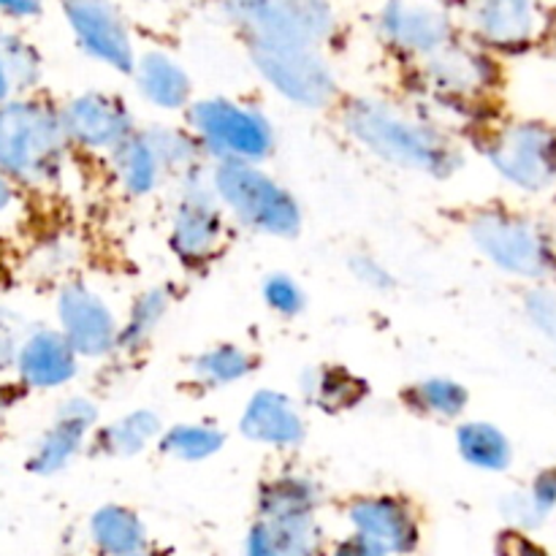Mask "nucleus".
Here are the masks:
<instances>
[{"label":"nucleus","instance_id":"obj_1","mask_svg":"<svg viewBox=\"0 0 556 556\" xmlns=\"http://www.w3.org/2000/svg\"><path fill=\"white\" fill-rule=\"evenodd\" d=\"M337 119L353 144L402 172L451 179L465 168L459 136L427 112L383 96H348L337 106Z\"/></svg>","mask_w":556,"mask_h":556},{"label":"nucleus","instance_id":"obj_2","mask_svg":"<svg viewBox=\"0 0 556 556\" xmlns=\"http://www.w3.org/2000/svg\"><path fill=\"white\" fill-rule=\"evenodd\" d=\"M71 150L58 103L30 92L0 106V172L20 190L54 188Z\"/></svg>","mask_w":556,"mask_h":556},{"label":"nucleus","instance_id":"obj_3","mask_svg":"<svg viewBox=\"0 0 556 556\" xmlns=\"http://www.w3.org/2000/svg\"><path fill=\"white\" fill-rule=\"evenodd\" d=\"M418 92L434 109L467 119V128L481 130L500 119L492 103L503 90L500 58L472 41L456 38L443 52L413 65Z\"/></svg>","mask_w":556,"mask_h":556},{"label":"nucleus","instance_id":"obj_4","mask_svg":"<svg viewBox=\"0 0 556 556\" xmlns=\"http://www.w3.org/2000/svg\"><path fill=\"white\" fill-rule=\"evenodd\" d=\"M465 231L503 275L527 286H556V239L541 217L508 204H486L467 215Z\"/></svg>","mask_w":556,"mask_h":556},{"label":"nucleus","instance_id":"obj_5","mask_svg":"<svg viewBox=\"0 0 556 556\" xmlns=\"http://www.w3.org/2000/svg\"><path fill=\"white\" fill-rule=\"evenodd\" d=\"M210 182L228 220L271 239H296L304 210L296 195L261 163H210Z\"/></svg>","mask_w":556,"mask_h":556},{"label":"nucleus","instance_id":"obj_6","mask_svg":"<svg viewBox=\"0 0 556 556\" xmlns=\"http://www.w3.org/2000/svg\"><path fill=\"white\" fill-rule=\"evenodd\" d=\"M472 144L508 188L525 195L556 190V123L543 117H500L472 134Z\"/></svg>","mask_w":556,"mask_h":556},{"label":"nucleus","instance_id":"obj_7","mask_svg":"<svg viewBox=\"0 0 556 556\" xmlns=\"http://www.w3.org/2000/svg\"><path fill=\"white\" fill-rule=\"evenodd\" d=\"M185 125L201 144L206 163H261L277 150V130L258 106L226 96L199 98L185 112Z\"/></svg>","mask_w":556,"mask_h":556},{"label":"nucleus","instance_id":"obj_8","mask_svg":"<svg viewBox=\"0 0 556 556\" xmlns=\"http://www.w3.org/2000/svg\"><path fill=\"white\" fill-rule=\"evenodd\" d=\"M166 244L182 269L201 271L215 264L228 242V215L210 182V166L185 174L177 182Z\"/></svg>","mask_w":556,"mask_h":556},{"label":"nucleus","instance_id":"obj_9","mask_svg":"<svg viewBox=\"0 0 556 556\" xmlns=\"http://www.w3.org/2000/svg\"><path fill=\"white\" fill-rule=\"evenodd\" d=\"M248 58L255 74L291 106L304 112H324L340 106V79L326 60L324 49L299 43L248 41Z\"/></svg>","mask_w":556,"mask_h":556},{"label":"nucleus","instance_id":"obj_10","mask_svg":"<svg viewBox=\"0 0 556 556\" xmlns=\"http://www.w3.org/2000/svg\"><path fill=\"white\" fill-rule=\"evenodd\" d=\"M217 5L244 41L324 49L337 33L329 0H217Z\"/></svg>","mask_w":556,"mask_h":556},{"label":"nucleus","instance_id":"obj_11","mask_svg":"<svg viewBox=\"0 0 556 556\" xmlns=\"http://www.w3.org/2000/svg\"><path fill=\"white\" fill-rule=\"evenodd\" d=\"M380 43L405 63L418 65L459 38L454 0H386L375 20Z\"/></svg>","mask_w":556,"mask_h":556},{"label":"nucleus","instance_id":"obj_12","mask_svg":"<svg viewBox=\"0 0 556 556\" xmlns=\"http://www.w3.org/2000/svg\"><path fill=\"white\" fill-rule=\"evenodd\" d=\"M58 329L85 362H103L119 353L123 320L112 304L85 280H65L54 299Z\"/></svg>","mask_w":556,"mask_h":556},{"label":"nucleus","instance_id":"obj_13","mask_svg":"<svg viewBox=\"0 0 556 556\" xmlns=\"http://www.w3.org/2000/svg\"><path fill=\"white\" fill-rule=\"evenodd\" d=\"M76 47L114 74L130 76L136 68V49L130 27L114 0H60Z\"/></svg>","mask_w":556,"mask_h":556},{"label":"nucleus","instance_id":"obj_14","mask_svg":"<svg viewBox=\"0 0 556 556\" xmlns=\"http://www.w3.org/2000/svg\"><path fill=\"white\" fill-rule=\"evenodd\" d=\"M351 535L364 538L389 556H413L421 546V516L402 494H356L345 505Z\"/></svg>","mask_w":556,"mask_h":556},{"label":"nucleus","instance_id":"obj_15","mask_svg":"<svg viewBox=\"0 0 556 556\" xmlns=\"http://www.w3.org/2000/svg\"><path fill=\"white\" fill-rule=\"evenodd\" d=\"M462 14L470 41L494 58L527 52L543 33L538 0H462Z\"/></svg>","mask_w":556,"mask_h":556},{"label":"nucleus","instance_id":"obj_16","mask_svg":"<svg viewBox=\"0 0 556 556\" xmlns=\"http://www.w3.org/2000/svg\"><path fill=\"white\" fill-rule=\"evenodd\" d=\"M71 147L109 157L130 134L139 130L134 112L119 96L85 90L60 106Z\"/></svg>","mask_w":556,"mask_h":556},{"label":"nucleus","instance_id":"obj_17","mask_svg":"<svg viewBox=\"0 0 556 556\" xmlns=\"http://www.w3.org/2000/svg\"><path fill=\"white\" fill-rule=\"evenodd\" d=\"M98 427V405L90 396H65L49 427L38 434L25 462L27 472L36 478H52L68 470L76 456L92 443Z\"/></svg>","mask_w":556,"mask_h":556},{"label":"nucleus","instance_id":"obj_18","mask_svg":"<svg viewBox=\"0 0 556 556\" xmlns=\"http://www.w3.org/2000/svg\"><path fill=\"white\" fill-rule=\"evenodd\" d=\"M239 434L264 448L293 451L307 440V418L293 396L277 389H258L244 402Z\"/></svg>","mask_w":556,"mask_h":556},{"label":"nucleus","instance_id":"obj_19","mask_svg":"<svg viewBox=\"0 0 556 556\" xmlns=\"http://www.w3.org/2000/svg\"><path fill=\"white\" fill-rule=\"evenodd\" d=\"M81 358L60 329L38 326L22 337L14 372L27 391H54L74 383Z\"/></svg>","mask_w":556,"mask_h":556},{"label":"nucleus","instance_id":"obj_20","mask_svg":"<svg viewBox=\"0 0 556 556\" xmlns=\"http://www.w3.org/2000/svg\"><path fill=\"white\" fill-rule=\"evenodd\" d=\"M326 492L315 476L304 470H280L255 489V519L269 525L318 519Z\"/></svg>","mask_w":556,"mask_h":556},{"label":"nucleus","instance_id":"obj_21","mask_svg":"<svg viewBox=\"0 0 556 556\" xmlns=\"http://www.w3.org/2000/svg\"><path fill=\"white\" fill-rule=\"evenodd\" d=\"M136 90L150 106L161 112H188L193 98V79L177 58L163 49H147L136 58V68L130 74Z\"/></svg>","mask_w":556,"mask_h":556},{"label":"nucleus","instance_id":"obj_22","mask_svg":"<svg viewBox=\"0 0 556 556\" xmlns=\"http://www.w3.org/2000/svg\"><path fill=\"white\" fill-rule=\"evenodd\" d=\"M106 163L119 193L128 195V199L134 201L155 195L157 190H161V185L168 179L161 155H157L155 150V141H152L147 128H139L136 134H130L128 139L106 157Z\"/></svg>","mask_w":556,"mask_h":556},{"label":"nucleus","instance_id":"obj_23","mask_svg":"<svg viewBox=\"0 0 556 556\" xmlns=\"http://www.w3.org/2000/svg\"><path fill=\"white\" fill-rule=\"evenodd\" d=\"M299 389H302L304 405L326 416L358 410L369 400V380L345 364H320V367L304 369Z\"/></svg>","mask_w":556,"mask_h":556},{"label":"nucleus","instance_id":"obj_24","mask_svg":"<svg viewBox=\"0 0 556 556\" xmlns=\"http://www.w3.org/2000/svg\"><path fill=\"white\" fill-rule=\"evenodd\" d=\"M163 418L152 407H136L114 421L101 424L92 434L90 451L103 459H136L163 434Z\"/></svg>","mask_w":556,"mask_h":556},{"label":"nucleus","instance_id":"obj_25","mask_svg":"<svg viewBox=\"0 0 556 556\" xmlns=\"http://www.w3.org/2000/svg\"><path fill=\"white\" fill-rule=\"evenodd\" d=\"M87 538L98 556H128L150 548V530L134 508L106 503L87 519Z\"/></svg>","mask_w":556,"mask_h":556},{"label":"nucleus","instance_id":"obj_26","mask_svg":"<svg viewBox=\"0 0 556 556\" xmlns=\"http://www.w3.org/2000/svg\"><path fill=\"white\" fill-rule=\"evenodd\" d=\"M261 358L239 342H215L195 353L188 364L190 380L204 391H223L253 378Z\"/></svg>","mask_w":556,"mask_h":556},{"label":"nucleus","instance_id":"obj_27","mask_svg":"<svg viewBox=\"0 0 556 556\" xmlns=\"http://www.w3.org/2000/svg\"><path fill=\"white\" fill-rule=\"evenodd\" d=\"M470 389L445 375H429L400 391V402L407 413L432 421H462L470 410Z\"/></svg>","mask_w":556,"mask_h":556},{"label":"nucleus","instance_id":"obj_28","mask_svg":"<svg viewBox=\"0 0 556 556\" xmlns=\"http://www.w3.org/2000/svg\"><path fill=\"white\" fill-rule=\"evenodd\" d=\"M174 302H177V293L172 286H150L136 293L119 329V353L123 356L144 353L172 315Z\"/></svg>","mask_w":556,"mask_h":556},{"label":"nucleus","instance_id":"obj_29","mask_svg":"<svg viewBox=\"0 0 556 556\" xmlns=\"http://www.w3.org/2000/svg\"><path fill=\"white\" fill-rule=\"evenodd\" d=\"M456 451H459L462 462L478 472H508L514 465V443L508 434L492 421L483 418H467V421L456 424L454 432Z\"/></svg>","mask_w":556,"mask_h":556},{"label":"nucleus","instance_id":"obj_30","mask_svg":"<svg viewBox=\"0 0 556 556\" xmlns=\"http://www.w3.org/2000/svg\"><path fill=\"white\" fill-rule=\"evenodd\" d=\"M500 510L510 530L532 535L535 530L546 527L548 519L556 516V465L541 467L525 486L505 494Z\"/></svg>","mask_w":556,"mask_h":556},{"label":"nucleus","instance_id":"obj_31","mask_svg":"<svg viewBox=\"0 0 556 556\" xmlns=\"http://www.w3.org/2000/svg\"><path fill=\"white\" fill-rule=\"evenodd\" d=\"M226 432H223L217 424L179 421L163 429L155 448L161 451V456H166V459L185 462V465H201V462L215 459V456L226 448Z\"/></svg>","mask_w":556,"mask_h":556},{"label":"nucleus","instance_id":"obj_32","mask_svg":"<svg viewBox=\"0 0 556 556\" xmlns=\"http://www.w3.org/2000/svg\"><path fill=\"white\" fill-rule=\"evenodd\" d=\"M152 141H155V150L161 155L163 168H166L168 179L177 182L185 174L195 172V168L206 166V157L201 152V144L195 141V136L190 134L188 125H147Z\"/></svg>","mask_w":556,"mask_h":556},{"label":"nucleus","instance_id":"obj_33","mask_svg":"<svg viewBox=\"0 0 556 556\" xmlns=\"http://www.w3.org/2000/svg\"><path fill=\"white\" fill-rule=\"evenodd\" d=\"M0 60L9 68L11 79L20 96H30L43 79V58L25 36L14 30L0 33Z\"/></svg>","mask_w":556,"mask_h":556},{"label":"nucleus","instance_id":"obj_34","mask_svg":"<svg viewBox=\"0 0 556 556\" xmlns=\"http://www.w3.org/2000/svg\"><path fill=\"white\" fill-rule=\"evenodd\" d=\"M261 299H264L269 313L286 320L299 318L307 309V291L288 271H271V275H266L264 282H261Z\"/></svg>","mask_w":556,"mask_h":556},{"label":"nucleus","instance_id":"obj_35","mask_svg":"<svg viewBox=\"0 0 556 556\" xmlns=\"http://www.w3.org/2000/svg\"><path fill=\"white\" fill-rule=\"evenodd\" d=\"M527 324L556 351V286H527L521 299Z\"/></svg>","mask_w":556,"mask_h":556},{"label":"nucleus","instance_id":"obj_36","mask_svg":"<svg viewBox=\"0 0 556 556\" xmlns=\"http://www.w3.org/2000/svg\"><path fill=\"white\" fill-rule=\"evenodd\" d=\"M348 269L356 277L358 286L369 288L375 293H389L396 288V275L383 264L380 258H375L372 253H356L348 261Z\"/></svg>","mask_w":556,"mask_h":556},{"label":"nucleus","instance_id":"obj_37","mask_svg":"<svg viewBox=\"0 0 556 556\" xmlns=\"http://www.w3.org/2000/svg\"><path fill=\"white\" fill-rule=\"evenodd\" d=\"M244 556H286L277 543L275 530L266 521L255 519L244 535Z\"/></svg>","mask_w":556,"mask_h":556},{"label":"nucleus","instance_id":"obj_38","mask_svg":"<svg viewBox=\"0 0 556 556\" xmlns=\"http://www.w3.org/2000/svg\"><path fill=\"white\" fill-rule=\"evenodd\" d=\"M497 554L500 556H554L546 546H541L538 541H532V535L519 530H505L497 541Z\"/></svg>","mask_w":556,"mask_h":556},{"label":"nucleus","instance_id":"obj_39","mask_svg":"<svg viewBox=\"0 0 556 556\" xmlns=\"http://www.w3.org/2000/svg\"><path fill=\"white\" fill-rule=\"evenodd\" d=\"M326 556H389V554L380 552L378 546H372V543L364 541V538L351 535V532H348L345 538H340V541L331 543Z\"/></svg>","mask_w":556,"mask_h":556},{"label":"nucleus","instance_id":"obj_40","mask_svg":"<svg viewBox=\"0 0 556 556\" xmlns=\"http://www.w3.org/2000/svg\"><path fill=\"white\" fill-rule=\"evenodd\" d=\"M43 3L41 0H0V16L16 22H27L41 16Z\"/></svg>","mask_w":556,"mask_h":556},{"label":"nucleus","instance_id":"obj_41","mask_svg":"<svg viewBox=\"0 0 556 556\" xmlns=\"http://www.w3.org/2000/svg\"><path fill=\"white\" fill-rule=\"evenodd\" d=\"M16 206H20V188L0 172V223L14 215Z\"/></svg>","mask_w":556,"mask_h":556},{"label":"nucleus","instance_id":"obj_42","mask_svg":"<svg viewBox=\"0 0 556 556\" xmlns=\"http://www.w3.org/2000/svg\"><path fill=\"white\" fill-rule=\"evenodd\" d=\"M16 96H20V92H16L14 79H11L9 68H5V63L0 60V106H3V103H9L11 98H16Z\"/></svg>","mask_w":556,"mask_h":556},{"label":"nucleus","instance_id":"obj_43","mask_svg":"<svg viewBox=\"0 0 556 556\" xmlns=\"http://www.w3.org/2000/svg\"><path fill=\"white\" fill-rule=\"evenodd\" d=\"M128 556H163L161 552H155V548H144V552H136V554H128Z\"/></svg>","mask_w":556,"mask_h":556},{"label":"nucleus","instance_id":"obj_44","mask_svg":"<svg viewBox=\"0 0 556 556\" xmlns=\"http://www.w3.org/2000/svg\"><path fill=\"white\" fill-rule=\"evenodd\" d=\"M552 43H554V49H556V25L552 27Z\"/></svg>","mask_w":556,"mask_h":556},{"label":"nucleus","instance_id":"obj_45","mask_svg":"<svg viewBox=\"0 0 556 556\" xmlns=\"http://www.w3.org/2000/svg\"><path fill=\"white\" fill-rule=\"evenodd\" d=\"M0 33H3V27H0Z\"/></svg>","mask_w":556,"mask_h":556}]
</instances>
